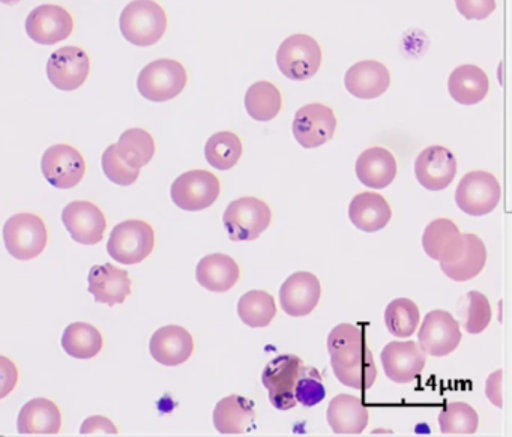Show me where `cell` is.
<instances>
[{"mask_svg":"<svg viewBox=\"0 0 512 437\" xmlns=\"http://www.w3.org/2000/svg\"><path fill=\"white\" fill-rule=\"evenodd\" d=\"M122 37L137 47H151L167 31V14L154 0H133L119 19Z\"/></svg>","mask_w":512,"mask_h":437,"instance_id":"1","label":"cell"},{"mask_svg":"<svg viewBox=\"0 0 512 437\" xmlns=\"http://www.w3.org/2000/svg\"><path fill=\"white\" fill-rule=\"evenodd\" d=\"M49 232L43 218L31 212L13 215L4 226V244L14 259L29 262L46 250Z\"/></svg>","mask_w":512,"mask_h":437,"instance_id":"2","label":"cell"},{"mask_svg":"<svg viewBox=\"0 0 512 437\" xmlns=\"http://www.w3.org/2000/svg\"><path fill=\"white\" fill-rule=\"evenodd\" d=\"M155 232L143 220H127L115 226L107 242V253L122 265H137L151 256Z\"/></svg>","mask_w":512,"mask_h":437,"instance_id":"3","label":"cell"},{"mask_svg":"<svg viewBox=\"0 0 512 437\" xmlns=\"http://www.w3.org/2000/svg\"><path fill=\"white\" fill-rule=\"evenodd\" d=\"M187 70L175 59H158L140 71L137 89L152 103H166L182 94L187 86Z\"/></svg>","mask_w":512,"mask_h":437,"instance_id":"4","label":"cell"},{"mask_svg":"<svg viewBox=\"0 0 512 437\" xmlns=\"http://www.w3.org/2000/svg\"><path fill=\"white\" fill-rule=\"evenodd\" d=\"M271 208L256 197L233 200L223 215V224L232 241H254L271 224Z\"/></svg>","mask_w":512,"mask_h":437,"instance_id":"5","label":"cell"},{"mask_svg":"<svg viewBox=\"0 0 512 437\" xmlns=\"http://www.w3.org/2000/svg\"><path fill=\"white\" fill-rule=\"evenodd\" d=\"M322 64V50L310 35L296 34L281 43L277 65L281 74L295 82H305L316 76Z\"/></svg>","mask_w":512,"mask_h":437,"instance_id":"6","label":"cell"},{"mask_svg":"<svg viewBox=\"0 0 512 437\" xmlns=\"http://www.w3.org/2000/svg\"><path fill=\"white\" fill-rule=\"evenodd\" d=\"M220 193V179L208 170H190L182 173L170 188L173 203L187 212L211 208L217 202Z\"/></svg>","mask_w":512,"mask_h":437,"instance_id":"7","label":"cell"},{"mask_svg":"<svg viewBox=\"0 0 512 437\" xmlns=\"http://www.w3.org/2000/svg\"><path fill=\"white\" fill-rule=\"evenodd\" d=\"M500 196L502 191L496 176L484 170H475L461 179L455 191V202L464 214L484 217L497 208Z\"/></svg>","mask_w":512,"mask_h":437,"instance_id":"8","label":"cell"},{"mask_svg":"<svg viewBox=\"0 0 512 437\" xmlns=\"http://www.w3.org/2000/svg\"><path fill=\"white\" fill-rule=\"evenodd\" d=\"M41 172L52 187L70 190L85 178V158L71 145H53L44 152Z\"/></svg>","mask_w":512,"mask_h":437,"instance_id":"9","label":"cell"},{"mask_svg":"<svg viewBox=\"0 0 512 437\" xmlns=\"http://www.w3.org/2000/svg\"><path fill=\"white\" fill-rule=\"evenodd\" d=\"M292 130L302 148H319L334 137L337 118L334 110L325 104H307L296 112Z\"/></svg>","mask_w":512,"mask_h":437,"instance_id":"10","label":"cell"},{"mask_svg":"<svg viewBox=\"0 0 512 437\" xmlns=\"http://www.w3.org/2000/svg\"><path fill=\"white\" fill-rule=\"evenodd\" d=\"M461 341L460 323L445 310H433L425 316L418 332V344L425 355H451Z\"/></svg>","mask_w":512,"mask_h":437,"instance_id":"11","label":"cell"},{"mask_svg":"<svg viewBox=\"0 0 512 437\" xmlns=\"http://www.w3.org/2000/svg\"><path fill=\"white\" fill-rule=\"evenodd\" d=\"M91 73L88 53L80 47L56 50L47 61V77L59 91L73 92L82 88Z\"/></svg>","mask_w":512,"mask_h":437,"instance_id":"12","label":"cell"},{"mask_svg":"<svg viewBox=\"0 0 512 437\" xmlns=\"http://www.w3.org/2000/svg\"><path fill=\"white\" fill-rule=\"evenodd\" d=\"M302 359L296 355H280L268 362L262 373V383L269 391V401L278 410H290L296 406V377Z\"/></svg>","mask_w":512,"mask_h":437,"instance_id":"13","label":"cell"},{"mask_svg":"<svg viewBox=\"0 0 512 437\" xmlns=\"http://www.w3.org/2000/svg\"><path fill=\"white\" fill-rule=\"evenodd\" d=\"M26 34L40 46H55L70 38L74 20L59 5H40L29 13L25 23Z\"/></svg>","mask_w":512,"mask_h":437,"instance_id":"14","label":"cell"},{"mask_svg":"<svg viewBox=\"0 0 512 437\" xmlns=\"http://www.w3.org/2000/svg\"><path fill=\"white\" fill-rule=\"evenodd\" d=\"M62 223L71 238L83 245H97L103 241L107 229L104 212L86 200H77L65 206L62 211Z\"/></svg>","mask_w":512,"mask_h":437,"instance_id":"15","label":"cell"},{"mask_svg":"<svg viewBox=\"0 0 512 437\" xmlns=\"http://www.w3.org/2000/svg\"><path fill=\"white\" fill-rule=\"evenodd\" d=\"M380 358L386 377L400 385L413 382L427 362V355L415 341H391Z\"/></svg>","mask_w":512,"mask_h":437,"instance_id":"16","label":"cell"},{"mask_svg":"<svg viewBox=\"0 0 512 437\" xmlns=\"http://www.w3.org/2000/svg\"><path fill=\"white\" fill-rule=\"evenodd\" d=\"M457 175V160L449 149L430 146L415 161L416 181L428 191L448 188Z\"/></svg>","mask_w":512,"mask_h":437,"instance_id":"17","label":"cell"},{"mask_svg":"<svg viewBox=\"0 0 512 437\" xmlns=\"http://www.w3.org/2000/svg\"><path fill=\"white\" fill-rule=\"evenodd\" d=\"M322 286L311 272H295L280 289V302L284 313L292 317L308 316L319 304Z\"/></svg>","mask_w":512,"mask_h":437,"instance_id":"18","label":"cell"},{"mask_svg":"<svg viewBox=\"0 0 512 437\" xmlns=\"http://www.w3.org/2000/svg\"><path fill=\"white\" fill-rule=\"evenodd\" d=\"M130 275L125 269L118 268L112 263L92 266L88 275V290L95 302L115 307L124 304L131 295Z\"/></svg>","mask_w":512,"mask_h":437,"instance_id":"19","label":"cell"},{"mask_svg":"<svg viewBox=\"0 0 512 437\" xmlns=\"http://www.w3.org/2000/svg\"><path fill=\"white\" fill-rule=\"evenodd\" d=\"M422 248L436 262L452 263L463 253L464 238L454 221L437 218L425 227Z\"/></svg>","mask_w":512,"mask_h":437,"instance_id":"20","label":"cell"},{"mask_svg":"<svg viewBox=\"0 0 512 437\" xmlns=\"http://www.w3.org/2000/svg\"><path fill=\"white\" fill-rule=\"evenodd\" d=\"M152 358L166 367L184 364L194 352L193 335L178 325L163 326L149 341Z\"/></svg>","mask_w":512,"mask_h":437,"instance_id":"21","label":"cell"},{"mask_svg":"<svg viewBox=\"0 0 512 437\" xmlns=\"http://www.w3.org/2000/svg\"><path fill=\"white\" fill-rule=\"evenodd\" d=\"M391 85V74L385 65L377 61H362L352 65L344 77L349 94L361 100L382 97Z\"/></svg>","mask_w":512,"mask_h":437,"instance_id":"22","label":"cell"},{"mask_svg":"<svg viewBox=\"0 0 512 437\" xmlns=\"http://www.w3.org/2000/svg\"><path fill=\"white\" fill-rule=\"evenodd\" d=\"M355 170L362 185L371 190H383L397 176V161L388 149L374 146L359 155Z\"/></svg>","mask_w":512,"mask_h":437,"instance_id":"23","label":"cell"},{"mask_svg":"<svg viewBox=\"0 0 512 437\" xmlns=\"http://www.w3.org/2000/svg\"><path fill=\"white\" fill-rule=\"evenodd\" d=\"M391 217V206L382 194L367 191V193L356 194L350 202V221L362 232L374 233L385 229Z\"/></svg>","mask_w":512,"mask_h":437,"instance_id":"24","label":"cell"},{"mask_svg":"<svg viewBox=\"0 0 512 437\" xmlns=\"http://www.w3.org/2000/svg\"><path fill=\"white\" fill-rule=\"evenodd\" d=\"M326 418L335 434H361L370 421L367 407L361 398L349 394L332 398Z\"/></svg>","mask_w":512,"mask_h":437,"instance_id":"25","label":"cell"},{"mask_svg":"<svg viewBox=\"0 0 512 437\" xmlns=\"http://www.w3.org/2000/svg\"><path fill=\"white\" fill-rule=\"evenodd\" d=\"M197 283L209 292L224 293L236 286L241 271L239 265L227 254L215 253L203 257L196 268Z\"/></svg>","mask_w":512,"mask_h":437,"instance_id":"26","label":"cell"},{"mask_svg":"<svg viewBox=\"0 0 512 437\" xmlns=\"http://www.w3.org/2000/svg\"><path fill=\"white\" fill-rule=\"evenodd\" d=\"M253 401L242 395H229L218 401L214 410V425L220 434H244L256 424Z\"/></svg>","mask_w":512,"mask_h":437,"instance_id":"27","label":"cell"},{"mask_svg":"<svg viewBox=\"0 0 512 437\" xmlns=\"http://www.w3.org/2000/svg\"><path fill=\"white\" fill-rule=\"evenodd\" d=\"M61 428V410L49 398L28 401L17 418L19 434H58Z\"/></svg>","mask_w":512,"mask_h":437,"instance_id":"28","label":"cell"},{"mask_svg":"<svg viewBox=\"0 0 512 437\" xmlns=\"http://www.w3.org/2000/svg\"><path fill=\"white\" fill-rule=\"evenodd\" d=\"M490 82L487 74L476 65H461L452 71L448 91L461 106H475L487 97Z\"/></svg>","mask_w":512,"mask_h":437,"instance_id":"29","label":"cell"},{"mask_svg":"<svg viewBox=\"0 0 512 437\" xmlns=\"http://www.w3.org/2000/svg\"><path fill=\"white\" fill-rule=\"evenodd\" d=\"M464 250L461 256L452 263H440V269L452 281L472 280L478 277L487 262V248L481 238L472 233H464Z\"/></svg>","mask_w":512,"mask_h":437,"instance_id":"30","label":"cell"},{"mask_svg":"<svg viewBox=\"0 0 512 437\" xmlns=\"http://www.w3.org/2000/svg\"><path fill=\"white\" fill-rule=\"evenodd\" d=\"M367 349L364 329L361 326L341 323L335 326L328 337V352L331 365H344L355 361Z\"/></svg>","mask_w":512,"mask_h":437,"instance_id":"31","label":"cell"},{"mask_svg":"<svg viewBox=\"0 0 512 437\" xmlns=\"http://www.w3.org/2000/svg\"><path fill=\"white\" fill-rule=\"evenodd\" d=\"M62 349L76 359H92L103 350L104 340L98 328L91 323L76 322L62 334Z\"/></svg>","mask_w":512,"mask_h":437,"instance_id":"32","label":"cell"},{"mask_svg":"<svg viewBox=\"0 0 512 437\" xmlns=\"http://www.w3.org/2000/svg\"><path fill=\"white\" fill-rule=\"evenodd\" d=\"M116 152L127 166L142 169L155 155L154 137L142 128H130L122 133L116 143Z\"/></svg>","mask_w":512,"mask_h":437,"instance_id":"33","label":"cell"},{"mask_svg":"<svg viewBox=\"0 0 512 437\" xmlns=\"http://www.w3.org/2000/svg\"><path fill=\"white\" fill-rule=\"evenodd\" d=\"M281 107H283V98L274 83H254L245 94V109L254 121H272L281 112Z\"/></svg>","mask_w":512,"mask_h":437,"instance_id":"34","label":"cell"},{"mask_svg":"<svg viewBox=\"0 0 512 437\" xmlns=\"http://www.w3.org/2000/svg\"><path fill=\"white\" fill-rule=\"evenodd\" d=\"M238 316L250 328H265L277 316L274 296L263 290H251L238 302Z\"/></svg>","mask_w":512,"mask_h":437,"instance_id":"35","label":"cell"},{"mask_svg":"<svg viewBox=\"0 0 512 437\" xmlns=\"http://www.w3.org/2000/svg\"><path fill=\"white\" fill-rule=\"evenodd\" d=\"M205 157L214 169H233L242 157L241 139L230 131L214 134L206 142Z\"/></svg>","mask_w":512,"mask_h":437,"instance_id":"36","label":"cell"},{"mask_svg":"<svg viewBox=\"0 0 512 437\" xmlns=\"http://www.w3.org/2000/svg\"><path fill=\"white\" fill-rule=\"evenodd\" d=\"M332 370H334L338 382L349 386V388L359 389V391H367L376 382L377 368L374 364L373 353L368 347L355 361L344 365H332Z\"/></svg>","mask_w":512,"mask_h":437,"instance_id":"37","label":"cell"},{"mask_svg":"<svg viewBox=\"0 0 512 437\" xmlns=\"http://www.w3.org/2000/svg\"><path fill=\"white\" fill-rule=\"evenodd\" d=\"M419 319L421 316L418 305L407 298L394 299L385 310L386 328L398 338H407L415 334Z\"/></svg>","mask_w":512,"mask_h":437,"instance_id":"38","label":"cell"},{"mask_svg":"<svg viewBox=\"0 0 512 437\" xmlns=\"http://www.w3.org/2000/svg\"><path fill=\"white\" fill-rule=\"evenodd\" d=\"M443 434H473L479 427V416L470 404L454 401L446 404L439 415Z\"/></svg>","mask_w":512,"mask_h":437,"instance_id":"39","label":"cell"},{"mask_svg":"<svg viewBox=\"0 0 512 437\" xmlns=\"http://www.w3.org/2000/svg\"><path fill=\"white\" fill-rule=\"evenodd\" d=\"M295 398L298 403L305 407L317 406L326 397V388L323 385L322 376L316 368L311 365H301L298 377H296Z\"/></svg>","mask_w":512,"mask_h":437,"instance_id":"40","label":"cell"},{"mask_svg":"<svg viewBox=\"0 0 512 437\" xmlns=\"http://www.w3.org/2000/svg\"><path fill=\"white\" fill-rule=\"evenodd\" d=\"M101 166H103L104 175L113 182V184L128 187L133 185L139 179L140 170L127 166L124 161L119 158L116 152V146L112 145L104 151L101 158Z\"/></svg>","mask_w":512,"mask_h":437,"instance_id":"41","label":"cell"},{"mask_svg":"<svg viewBox=\"0 0 512 437\" xmlns=\"http://www.w3.org/2000/svg\"><path fill=\"white\" fill-rule=\"evenodd\" d=\"M467 298H469V308H467V320L464 323V329L472 335L481 334L488 328L491 316H493L490 302H488L487 296L482 295L481 292H476V290L467 293Z\"/></svg>","mask_w":512,"mask_h":437,"instance_id":"42","label":"cell"},{"mask_svg":"<svg viewBox=\"0 0 512 437\" xmlns=\"http://www.w3.org/2000/svg\"><path fill=\"white\" fill-rule=\"evenodd\" d=\"M455 7L466 20H485L496 10V0H455Z\"/></svg>","mask_w":512,"mask_h":437,"instance_id":"43","label":"cell"},{"mask_svg":"<svg viewBox=\"0 0 512 437\" xmlns=\"http://www.w3.org/2000/svg\"><path fill=\"white\" fill-rule=\"evenodd\" d=\"M19 383V368L7 356L0 355V400L8 397Z\"/></svg>","mask_w":512,"mask_h":437,"instance_id":"44","label":"cell"},{"mask_svg":"<svg viewBox=\"0 0 512 437\" xmlns=\"http://www.w3.org/2000/svg\"><path fill=\"white\" fill-rule=\"evenodd\" d=\"M80 434L83 436H94V434H118V428L106 416L95 415L86 419L80 427Z\"/></svg>","mask_w":512,"mask_h":437,"instance_id":"45","label":"cell"},{"mask_svg":"<svg viewBox=\"0 0 512 437\" xmlns=\"http://www.w3.org/2000/svg\"><path fill=\"white\" fill-rule=\"evenodd\" d=\"M502 370L494 371L490 377L487 379V383H485V395H487L488 400L494 404V406L502 409L503 400H502Z\"/></svg>","mask_w":512,"mask_h":437,"instance_id":"46","label":"cell"},{"mask_svg":"<svg viewBox=\"0 0 512 437\" xmlns=\"http://www.w3.org/2000/svg\"><path fill=\"white\" fill-rule=\"evenodd\" d=\"M19 2L20 0H0V4L11 5V7H13V5L19 4Z\"/></svg>","mask_w":512,"mask_h":437,"instance_id":"47","label":"cell"}]
</instances>
